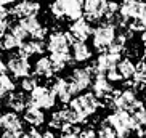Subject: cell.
<instances>
[{
	"label": "cell",
	"mask_w": 146,
	"mask_h": 138,
	"mask_svg": "<svg viewBox=\"0 0 146 138\" xmlns=\"http://www.w3.org/2000/svg\"><path fill=\"white\" fill-rule=\"evenodd\" d=\"M10 32L16 35L18 39L21 40V42H24V40H26V37H29V35L26 34V31L23 29V27L19 26V24H15V26H11V31H10Z\"/></svg>",
	"instance_id": "cell-30"
},
{
	"label": "cell",
	"mask_w": 146,
	"mask_h": 138,
	"mask_svg": "<svg viewBox=\"0 0 146 138\" xmlns=\"http://www.w3.org/2000/svg\"><path fill=\"white\" fill-rule=\"evenodd\" d=\"M52 92L53 95L56 96V100H60L63 104L69 103L72 95H71V90H69V85H68V80L63 77H56L52 84Z\"/></svg>",
	"instance_id": "cell-16"
},
{
	"label": "cell",
	"mask_w": 146,
	"mask_h": 138,
	"mask_svg": "<svg viewBox=\"0 0 146 138\" xmlns=\"http://www.w3.org/2000/svg\"><path fill=\"white\" fill-rule=\"evenodd\" d=\"M18 24L26 31V34L31 35V37H32V35L37 32V29L42 26V24L39 23V19H37V16H34V18H23V19H19Z\"/></svg>",
	"instance_id": "cell-26"
},
{
	"label": "cell",
	"mask_w": 146,
	"mask_h": 138,
	"mask_svg": "<svg viewBox=\"0 0 146 138\" xmlns=\"http://www.w3.org/2000/svg\"><path fill=\"white\" fill-rule=\"evenodd\" d=\"M5 71H7V66H5L3 60H2V58H0V74H3Z\"/></svg>",
	"instance_id": "cell-37"
},
{
	"label": "cell",
	"mask_w": 146,
	"mask_h": 138,
	"mask_svg": "<svg viewBox=\"0 0 146 138\" xmlns=\"http://www.w3.org/2000/svg\"><path fill=\"white\" fill-rule=\"evenodd\" d=\"M112 82H109L106 79V76H103V74H96L93 79V93L96 98L101 101V100H104L106 96H109L112 93Z\"/></svg>",
	"instance_id": "cell-14"
},
{
	"label": "cell",
	"mask_w": 146,
	"mask_h": 138,
	"mask_svg": "<svg viewBox=\"0 0 146 138\" xmlns=\"http://www.w3.org/2000/svg\"><path fill=\"white\" fill-rule=\"evenodd\" d=\"M108 0H84L82 7V16H85L88 23L100 21L104 18V10H106Z\"/></svg>",
	"instance_id": "cell-9"
},
{
	"label": "cell",
	"mask_w": 146,
	"mask_h": 138,
	"mask_svg": "<svg viewBox=\"0 0 146 138\" xmlns=\"http://www.w3.org/2000/svg\"><path fill=\"white\" fill-rule=\"evenodd\" d=\"M77 133H79V130L77 132H66V133L61 135V138H77Z\"/></svg>",
	"instance_id": "cell-34"
},
{
	"label": "cell",
	"mask_w": 146,
	"mask_h": 138,
	"mask_svg": "<svg viewBox=\"0 0 146 138\" xmlns=\"http://www.w3.org/2000/svg\"><path fill=\"white\" fill-rule=\"evenodd\" d=\"M116 71L119 72V76H120L122 80L132 79L133 72H135V63H133L130 58H122V60H119V63H117Z\"/></svg>",
	"instance_id": "cell-23"
},
{
	"label": "cell",
	"mask_w": 146,
	"mask_h": 138,
	"mask_svg": "<svg viewBox=\"0 0 146 138\" xmlns=\"http://www.w3.org/2000/svg\"><path fill=\"white\" fill-rule=\"evenodd\" d=\"M34 72H35L37 77L50 79L53 74H55V68H53L52 60H50L48 56H40L34 64Z\"/></svg>",
	"instance_id": "cell-20"
},
{
	"label": "cell",
	"mask_w": 146,
	"mask_h": 138,
	"mask_svg": "<svg viewBox=\"0 0 146 138\" xmlns=\"http://www.w3.org/2000/svg\"><path fill=\"white\" fill-rule=\"evenodd\" d=\"M140 137H143V138H146V127H145V129H143V130H141V135H140Z\"/></svg>",
	"instance_id": "cell-40"
},
{
	"label": "cell",
	"mask_w": 146,
	"mask_h": 138,
	"mask_svg": "<svg viewBox=\"0 0 146 138\" xmlns=\"http://www.w3.org/2000/svg\"><path fill=\"white\" fill-rule=\"evenodd\" d=\"M50 55H58V53H71V42L68 39V34L66 32H61V31H55L48 35L47 45H45Z\"/></svg>",
	"instance_id": "cell-8"
},
{
	"label": "cell",
	"mask_w": 146,
	"mask_h": 138,
	"mask_svg": "<svg viewBox=\"0 0 146 138\" xmlns=\"http://www.w3.org/2000/svg\"><path fill=\"white\" fill-rule=\"evenodd\" d=\"M77 138H96V132L93 129H85V130H79Z\"/></svg>",
	"instance_id": "cell-31"
},
{
	"label": "cell",
	"mask_w": 146,
	"mask_h": 138,
	"mask_svg": "<svg viewBox=\"0 0 146 138\" xmlns=\"http://www.w3.org/2000/svg\"><path fill=\"white\" fill-rule=\"evenodd\" d=\"M92 26L90 23L87 21L85 18H79L69 26V31L66 32L68 34V39L71 43L74 42H85L88 37L92 35Z\"/></svg>",
	"instance_id": "cell-7"
},
{
	"label": "cell",
	"mask_w": 146,
	"mask_h": 138,
	"mask_svg": "<svg viewBox=\"0 0 146 138\" xmlns=\"http://www.w3.org/2000/svg\"><path fill=\"white\" fill-rule=\"evenodd\" d=\"M72 45V53H71V58L76 63H85L92 58V50L88 48L85 42H74Z\"/></svg>",
	"instance_id": "cell-22"
},
{
	"label": "cell",
	"mask_w": 146,
	"mask_h": 138,
	"mask_svg": "<svg viewBox=\"0 0 146 138\" xmlns=\"http://www.w3.org/2000/svg\"><path fill=\"white\" fill-rule=\"evenodd\" d=\"M0 40H2V35H0Z\"/></svg>",
	"instance_id": "cell-42"
},
{
	"label": "cell",
	"mask_w": 146,
	"mask_h": 138,
	"mask_svg": "<svg viewBox=\"0 0 146 138\" xmlns=\"http://www.w3.org/2000/svg\"><path fill=\"white\" fill-rule=\"evenodd\" d=\"M19 45H21V40L18 39L15 34H11V32H5L2 40H0V48H2V50H7V52L15 50V48H18Z\"/></svg>",
	"instance_id": "cell-25"
},
{
	"label": "cell",
	"mask_w": 146,
	"mask_h": 138,
	"mask_svg": "<svg viewBox=\"0 0 146 138\" xmlns=\"http://www.w3.org/2000/svg\"><path fill=\"white\" fill-rule=\"evenodd\" d=\"M124 138H138V137H130V135H129V137H124Z\"/></svg>",
	"instance_id": "cell-41"
},
{
	"label": "cell",
	"mask_w": 146,
	"mask_h": 138,
	"mask_svg": "<svg viewBox=\"0 0 146 138\" xmlns=\"http://www.w3.org/2000/svg\"><path fill=\"white\" fill-rule=\"evenodd\" d=\"M93 68H76L71 72L68 79V85L71 90V95H80L82 92H85L92 85V77H93Z\"/></svg>",
	"instance_id": "cell-4"
},
{
	"label": "cell",
	"mask_w": 146,
	"mask_h": 138,
	"mask_svg": "<svg viewBox=\"0 0 146 138\" xmlns=\"http://www.w3.org/2000/svg\"><path fill=\"white\" fill-rule=\"evenodd\" d=\"M7 130H24L21 119L13 111L0 114V132H7Z\"/></svg>",
	"instance_id": "cell-17"
},
{
	"label": "cell",
	"mask_w": 146,
	"mask_h": 138,
	"mask_svg": "<svg viewBox=\"0 0 146 138\" xmlns=\"http://www.w3.org/2000/svg\"><path fill=\"white\" fill-rule=\"evenodd\" d=\"M7 69H8L10 72H11V76L16 79H23V77H27L31 74V63L27 58H24V56L21 55H13L10 56L8 63H7Z\"/></svg>",
	"instance_id": "cell-10"
},
{
	"label": "cell",
	"mask_w": 146,
	"mask_h": 138,
	"mask_svg": "<svg viewBox=\"0 0 146 138\" xmlns=\"http://www.w3.org/2000/svg\"><path fill=\"white\" fill-rule=\"evenodd\" d=\"M40 13V5L34 0H23L19 3H16L11 8L10 15H13L18 19H23V18H34Z\"/></svg>",
	"instance_id": "cell-13"
},
{
	"label": "cell",
	"mask_w": 146,
	"mask_h": 138,
	"mask_svg": "<svg viewBox=\"0 0 146 138\" xmlns=\"http://www.w3.org/2000/svg\"><path fill=\"white\" fill-rule=\"evenodd\" d=\"M43 50H45V43H43V40H29V42H21V45L18 47V55L24 56V58H27L29 60L31 56L34 55H42Z\"/></svg>",
	"instance_id": "cell-15"
},
{
	"label": "cell",
	"mask_w": 146,
	"mask_h": 138,
	"mask_svg": "<svg viewBox=\"0 0 146 138\" xmlns=\"http://www.w3.org/2000/svg\"><path fill=\"white\" fill-rule=\"evenodd\" d=\"M24 122L29 124L31 127H40V125L45 122L43 109L35 108V106H32V104L27 103L26 109H24Z\"/></svg>",
	"instance_id": "cell-18"
},
{
	"label": "cell",
	"mask_w": 146,
	"mask_h": 138,
	"mask_svg": "<svg viewBox=\"0 0 146 138\" xmlns=\"http://www.w3.org/2000/svg\"><path fill=\"white\" fill-rule=\"evenodd\" d=\"M100 106H101V101L92 92L77 95L76 98H71V101H69V109L77 116L79 124H84L87 117L93 116Z\"/></svg>",
	"instance_id": "cell-1"
},
{
	"label": "cell",
	"mask_w": 146,
	"mask_h": 138,
	"mask_svg": "<svg viewBox=\"0 0 146 138\" xmlns=\"http://www.w3.org/2000/svg\"><path fill=\"white\" fill-rule=\"evenodd\" d=\"M37 85H39V84H37V77H31V76H27V77H23V80H21V88H23V92L34 90Z\"/></svg>",
	"instance_id": "cell-29"
},
{
	"label": "cell",
	"mask_w": 146,
	"mask_h": 138,
	"mask_svg": "<svg viewBox=\"0 0 146 138\" xmlns=\"http://www.w3.org/2000/svg\"><path fill=\"white\" fill-rule=\"evenodd\" d=\"M141 42H143V45H145V56H146V29L141 32Z\"/></svg>",
	"instance_id": "cell-36"
},
{
	"label": "cell",
	"mask_w": 146,
	"mask_h": 138,
	"mask_svg": "<svg viewBox=\"0 0 146 138\" xmlns=\"http://www.w3.org/2000/svg\"><path fill=\"white\" fill-rule=\"evenodd\" d=\"M104 122H106L109 127H112V130L116 132V135L119 138L129 137L132 132H137V127H135L132 117H130V112H127V111L116 109L112 114H109V116L106 117Z\"/></svg>",
	"instance_id": "cell-3"
},
{
	"label": "cell",
	"mask_w": 146,
	"mask_h": 138,
	"mask_svg": "<svg viewBox=\"0 0 146 138\" xmlns=\"http://www.w3.org/2000/svg\"><path fill=\"white\" fill-rule=\"evenodd\" d=\"M120 60V55H114V53H109V52H103L100 53L96 61H95V64L92 66L95 71V74H106L109 72L111 69H114L117 66Z\"/></svg>",
	"instance_id": "cell-12"
},
{
	"label": "cell",
	"mask_w": 146,
	"mask_h": 138,
	"mask_svg": "<svg viewBox=\"0 0 146 138\" xmlns=\"http://www.w3.org/2000/svg\"><path fill=\"white\" fill-rule=\"evenodd\" d=\"M8 15H10L8 10L5 8L3 5H0V21H5V19L8 18Z\"/></svg>",
	"instance_id": "cell-33"
},
{
	"label": "cell",
	"mask_w": 146,
	"mask_h": 138,
	"mask_svg": "<svg viewBox=\"0 0 146 138\" xmlns=\"http://www.w3.org/2000/svg\"><path fill=\"white\" fill-rule=\"evenodd\" d=\"M29 104L35 106L40 109H52L56 104V96L53 95L52 88H48L45 85H37L34 90L29 92V98H27Z\"/></svg>",
	"instance_id": "cell-6"
},
{
	"label": "cell",
	"mask_w": 146,
	"mask_h": 138,
	"mask_svg": "<svg viewBox=\"0 0 146 138\" xmlns=\"http://www.w3.org/2000/svg\"><path fill=\"white\" fill-rule=\"evenodd\" d=\"M21 138H40V132L35 127H32L31 130H27V132H23Z\"/></svg>",
	"instance_id": "cell-32"
},
{
	"label": "cell",
	"mask_w": 146,
	"mask_h": 138,
	"mask_svg": "<svg viewBox=\"0 0 146 138\" xmlns=\"http://www.w3.org/2000/svg\"><path fill=\"white\" fill-rule=\"evenodd\" d=\"M145 8L146 3L143 0H122V3L119 5V15L127 21H130V19H137L141 16Z\"/></svg>",
	"instance_id": "cell-11"
},
{
	"label": "cell",
	"mask_w": 146,
	"mask_h": 138,
	"mask_svg": "<svg viewBox=\"0 0 146 138\" xmlns=\"http://www.w3.org/2000/svg\"><path fill=\"white\" fill-rule=\"evenodd\" d=\"M140 19H141V23L145 24V27H146V8H145V11L141 13V16H140Z\"/></svg>",
	"instance_id": "cell-38"
},
{
	"label": "cell",
	"mask_w": 146,
	"mask_h": 138,
	"mask_svg": "<svg viewBox=\"0 0 146 138\" xmlns=\"http://www.w3.org/2000/svg\"><path fill=\"white\" fill-rule=\"evenodd\" d=\"M15 0H0V5H3V7H7V5L13 3Z\"/></svg>",
	"instance_id": "cell-39"
},
{
	"label": "cell",
	"mask_w": 146,
	"mask_h": 138,
	"mask_svg": "<svg viewBox=\"0 0 146 138\" xmlns=\"http://www.w3.org/2000/svg\"><path fill=\"white\" fill-rule=\"evenodd\" d=\"M116 29L117 27L111 23H103L98 27H95L92 31V37H93V48L96 52L103 53L108 50V47L112 43L114 37H116Z\"/></svg>",
	"instance_id": "cell-5"
},
{
	"label": "cell",
	"mask_w": 146,
	"mask_h": 138,
	"mask_svg": "<svg viewBox=\"0 0 146 138\" xmlns=\"http://www.w3.org/2000/svg\"><path fill=\"white\" fill-rule=\"evenodd\" d=\"M127 35L125 34H116V37H114V40H112V43L108 47L106 52L109 53H114V55H120V53L124 52L125 48H127Z\"/></svg>",
	"instance_id": "cell-24"
},
{
	"label": "cell",
	"mask_w": 146,
	"mask_h": 138,
	"mask_svg": "<svg viewBox=\"0 0 146 138\" xmlns=\"http://www.w3.org/2000/svg\"><path fill=\"white\" fill-rule=\"evenodd\" d=\"M40 138H56V137H55V133H53V132L47 130V132H43V133H40Z\"/></svg>",
	"instance_id": "cell-35"
},
{
	"label": "cell",
	"mask_w": 146,
	"mask_h": 138,
	"mask_svg": "<svg viewBox=\"0 0 146 138\" xmlns=\"http://www.w3.org/2000/svg\"><path fill=\"white\" fill-rule=\"evenodd\" d=\"M27 96L24 95V92H10L8 98H7V106L13 112H21L26 109L27 106Z\"/></svg>",
	"instance_id": "cell-19"
},
{
	"label": "cell",
	"mask_w": 146,
	"mask_h": 138,
	"mask_svg": "<svg viewBox=\"0 0 146 138\" xmlns=\"http://www.w3.org/2000/svg\"><path fill=\"white\" fill-rule=\"evenodd\" d=\"M132 85V88H145L146 87V58L140 60L135 64V72L132 76V82L129 84Z\"/></svg>",
	"instance_id": "cell-21"
},
{
	"label": "cell",
	"mask_w": 146,
	"mask_h": 138,
	"mask_svg": "<svg viewBox=\"0 0 146 138\" xmlns=\"http://www.w3.org/2000/svg\"><path fill=\"white\" fill-rule=\"evenodd\" d=\"M82 7H84V0H55L50 3V13L53 15L55 19H79L82 18Z\"/></svg>",
	"instance_id": "cell-2"
},
{
	"label": "cell",
	"mask_w": 146,
	"mask_h": 138,
	"mask_svg": "<svg viewBox=\"0 0 146 138\" xmlns=\"http://www.w3.org/2000/svg\"><path fill=\"white\" fill-rule=\"evenodd\" d=\"M96 138H117V135L112 130V127H109L106 122H103L100 125V129L96 130Z\"/></svg>",
	"instance_id": "cell-27"
},
{
	"label": "cell",
	"mask_w": 146,
	"mask_h": 138,
	"mask_svg": "<svg viewBox=\"0 0 146 138\" xmlns=\"http://www.w3.org/2000/svg\"><path fill=\"white\" fill-rule=\"evenodd\" d=\"M117 13H119V3H116V2H109V0H108L106 10H104V18H106V21L111 23Z\"/></svg>",
	"instance_id": "cell-28"
}]
</instances>
